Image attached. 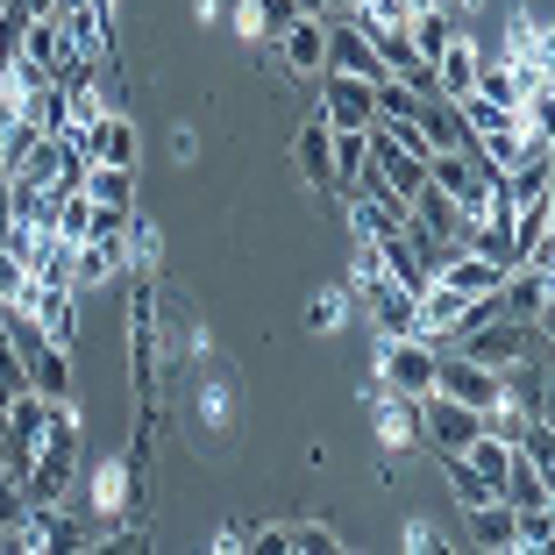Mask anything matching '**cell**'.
I'll use <instances>...</instances> for the list:
<instances>
[{"mask_svg":"<svg viewBox=\"0 0 555 555\" xmlns=\"http://www.w3.org/2000/svg\"><path fill=\"white\" fill-rule=\"evenodd\" d=\"M435 357H441V343H427V335H385V349H377V392L427 399L435 392Z\"/></svg>","mask_w":555,"mask_h":555,"instance_id":"6da1fadb","label":"cell"},{"mask_svg":"<svg viewBox=\"0 0 555 555\" xmlns=\"http://www.w3.org/2000/svg\"><path fill=\"white\" fill-rule=\"evenodd\" d=\"M456 349H463V357H477V363H491V371H513V363H527V357H541V349H548V327L506 321V313H499V321L456 335Z\"/></svg>","mask_w":555,"mask_h":555,"instance_id":"7a4b0ae2","label":"cell"},{"mask_svg":"<svg viewBox=\"0 0 555 555\" xmlns=\"http://www.w3.org/2000/svg\"><path fill=\"white\" fill-rule=\"evenodd\" d=\"M363 164L377 171V185H385L392 199H413V193H421V179H427V157H413V150L399 143L385 121H371V129H363Z\"/></svg>","mask_w":555,"mask_h":555,"instance_id":"3957f363","label":"cell"},{"mask_svg":"<svg viewBox=\"0 0 555 555\" xmlns=\"http://www.w3.org/2000/svg\"><path fill=\"white\" fill-rule=\"evenodd\" d=\"M435 392L456 399V406L491 413V406H499V371H491V363H477V357H463L456 343H441V357H435Z\"/></svg>","mask_w":555,"mask_h":555,"instance_id":"277c9868","label":"cell"},{"mask_svg":"<svg viewBox=\"0 0 555 555\" xmlns=\"http://www.w3.org/2000/svg\"><path fill=\"white\" fill-rule=\"evenodd\" d=\"M313 115H321L327 129H371V79L321 72V79H313Z\"/></svg>","mask_w":555,"mask_h":555,"instance_id":"5b68a950","label":"cell"},{"mask_svg":"<svg viewBox=\"0 0 555 555\" xmlns=\"http://www.w3.org/2000/svg\"><path fill=\"white\" fill-rule=\"evenodd\" d=\"M72 143H79V157H86V164H129V171L143 164V135H135V121L121 115V107H107L100 121H86Z\"/></svg>","mask_w":555,"mask_h":555,"instance_id":"8992f818","label":"cell"},{"mask_svg":"<svg viewBox=\"0 0 555 555\" xmlns=\"http://www.w3.org/2000/svg\"><path fill=\"white\" fill-rule=\"evenodd\" d=\"M477 427H485L477 406H456V399H441V392L421 399V449H435V456H456Z\"/></svg>","mask_w":555,"mask_h":555,"instance_id":"52a82bcc","label":"cell"},{"mask_svg":"<svg viewBox=\"0 0 555 555\" xmlns=\"http://www.w3.org/2000/svg\"><path fill=\"white\" fill-rule=\"evenodd\" d=\"M271 43H278V57H285L293 79H321V72H327V15H313V8H307V15H293Z\"/></svg>","mask_w":555,"mask_h":555,"instance_id":"ba28073f","label":"cell"},{"mask_svg":"<svg viewBox=\"0 0 555 555\" xmlns=\"http://www.w3.org/2000/svg\"><path fill=\"white\" fill-rule=\"evenodd\" d=\"M548 221H555V193H541V199H527V207H513V229H506L513 263H534V271H548V263H555Z\"/></svg>","mask_w":555,"mask_h":555,"instance_id":"9c48e42d","label":"cell"},{"mask_svg":"<svg viewBox=\"0 0 555 555\" xmlns=\"http://www.w3.org/2000/svg\"><path fill=\"white\" fill-rule=\"evenodd\" d=\"M327 72H349V79H385V57H377L371 36L357 29V15H327Z\"/></svg>","mask_w":555,"mask_h":555,"instance_id":"30bf717a","label":"cell"},{"mask_svg":"<svg viewBox=\"0 0 555 555\" xmlns=\"http://www.w3.org/2000/svg\"><path fill=\"white\" fill-rule=\"evenodd\" d=\"M499 313L506 321H534V327H548V271H534V263H513L506 278H499Z\"/></svg>","mask_w":555,"mask_h":555,"instance_id":"8fae6325","label":"cell"},{"mask_svg":"<svg viewBox=\"0 0 555 555\" xmlns=\"http://www.w3.org/2000/svg\"><path fill=\"white\" fill-rule=\"evenodd\" d=\"M427 72H435V93H441V100H463V93L477 86V72H485V50H477L470 29H456L449 43L435 50V65H427Z\"/></svg>","mask_w":555,"mask_h":555,"instance_id":"7c38bea8","label":"cell"},{"mask_svg":"<svg viewBox=\"0 0 555 555\" xmlns=\"http://www.w3.org/2000/svg\"><path fill=\"white\" fill-rule=\"evenodd\" d=\"M513 527H520V513H513L506 499L463 506V548L470 555H513Z\"/></svg>","mask_w":555,"mask_h":555,"instance_id":"4fadbf2b","label":"cell"},{"mask_svg":"<svg viewBox=\"0 0 555 555\" xmlns=\"http://www.w3.org/2000/svg\"><path fill=\"white\" fill-rule=\"evenodd\" d=\"M435 278H441V285H456L463 299H485V293H499L506 263H499V257H485V249H470V243H456L449 257L435 263Z\"/></svg>","mask_w":555,"mask_h":555,"instance_id":"5bb4252c","label":"cell"},{"mask_svg":"<svg viewBox=\"0 0 555 555\" xmlns=\"http://www.w3.org/2000/svg\"><path fill=\"white\" fill-rule=\"evenodd\" d=\"M293 164L307 171L313 193H335V129H327L313 107H307V121H299V135H293Z\"/></svg>","mask_w":555,"mask_h":555,"instance_id":"9a60e30c","label":"cell"},{"mask_svg":"<svg viewBox=\"0 0 555 555\" xmlns=\"http://www.w3.org/2000/svg\"><path fill=\"white\" fill-rule=\"evenodd\" d=\"M22 371H29V392H43L50 406L79 399V377H72V349L65 343H36L29 357H22Z\"/></svg>","mask_w":555,"mask_h":555,"instance_id":"2e32d148","label":"cell"},{"mask_svg":"<svg viewBox=\"0 0 555 555\" xmlns=\"http://www.w3.org/2000/svg\"><path fill=\"white\" fill-rule=\"evenodd\" d=\"M357 293H363V313H371L377 335H413V293L406 285H392V278L377 271L371 285H357Z\"/></svg>","mask_w":555,"mask_h":555,"instance_id":"e0dca14e","label":"cell"},{"mask_svg":"<svg viewBox=\"0 0 555 555\" xmlns=\"http://www.w3.org/2000/svg\"><path fill=\"white\" fill-rule=\"evenodd\" d=\"M506 65H520V72H548V22L534 15V8H513V22H506Z\"/></svg>","mask_w":555,"mask_h":555,"instance_id":"ac0fdd59","label":"cell"},{"mask_svg":"<svg viewBox=\"0 0 555 555\" xmlns=\"http://www.w3.org/2000/svg\"><path fill=\"white\" fill-rule=\"evenodd\" d=\"M413 129H421L427 157H435V150H470V129H463L456 100H441V93H427V100H421V115H413Z\"/></svg>","mask_w":555,"mask_h":555,"instance_id":"d6986e66","label":"cell"},{"mask_svg":"<svg viewBox=\"0 0 555 555\" xmlns=\"http://www.w3.org/2000/svg\"><path fill=\"white\" fill-rule=\"evenodd\" d=\"M377 441L385 449H421V399H406V392H385V406H377Z\"/></svg>","mask_w":555,"mask_h":555,"instance_id":"ffe728a7","label":"cell"},{"mask_svg":"<svg viewBox=\"0 0 555 555\" xmlns=\"http://www.w3.org/2000/svg\"><path fill=\"white\" fill-rule=\"evenodd\" d=\"M129 485H135V463L115 456V463H100L93 470V506H100V527H115L121 513H129Z\"/></svg>","mask_w":555,"mask_h":555,"instance_id":"44dd1931","label":"cell"},{"mask_svg":"<svg viewBox=\"0 0 555 555\" xmlns=\"http://www.w3.org/2000/svg\"><path fill=\"white\" fill-rule=\"evenodd\" d=\"M293 15H307V0H235V29H243L249 43H257V36L271 43Z\"/></svg>","mask_w":555,"mask_h":555,"instance_id":"7402d4cb","label":"cell"},{"mask_svg":"<svg viewBox=\"0 0 555 555\" xmlns=\"http://www.w3.org/2000/svg\"><path fill=\"white\" fill-rule=\"evenodd\" d=\"M421 86H406L399 72H385V79H371V121H413L421 115Z\"/></svg>","mask_w":555,"mask_h":555,"instance_id":"603a6c76","label":"cell"},{"mask_svg":"<svg viewBox=\"0 0 555 555\" xmlns=\"http://www.w3.org/2000/svg\"><path fill=\"white\" fill-rule=\"evenodd\" d=\"M121 257H129V271H157V257H164L157 221L143 207H129V221H121Z\"/></svg>","mask_w":555,"mask_h":555,"instance_id":"cb8c5ba5","label":"cell"},{"mask_svg":"<svg viewBox=\"0 0 555 555\" xmlns=\"http://www.w3.org/2000/svg\"><path fill=\"white\" fill-rule=\"evenodd\" d=\"M441 477H449V499H456V506H485V499H499V485L477 477L463 456H441Z\"/></svg>","mask_w":555,"mask_h":555,"instance_id":"d4e9b609","label":"cell"},{"mask_svg":"<svg viewBox=\"0 0 555 555\" xmlns=\"http://www.w3.org/2000/svg\"><path fill=\"white\" fill-rule=\"evenodd\" d=\"M285 548L293 555H343V534L327 520H285Z\"/></svg>","mask_w":555,"mask_h":555,"instance_id":"484cf974","label":"cell"},{"mask_svg":"<svg viewBox=\"0 0 555 555\" xmlns=\"http://www.w3.org/2000/svg\"><path fill=\"white\" fill-rule=\"evenodd\" d=\"M363 179V129H335V199Z\"/></svg>","mask_w":555,"mask_h":555,"instance_id":"4316f807","label":"cell"},{"mask_svg":"<svg viewBox=\"0 0 555 555\" xmlns=\"http://www.w3.org/2000/svg\"><path fill=\"white\" fill-rule=\"evenodd\" d=\"M193 413H199V427H229V377L221 371L193 385Z\"/></svg>","mask_w":555,"mask_h":555,"instance_id":"83f0119b","label":"cell"},{"mask_svg":"<svg viewBox=\"0 0 555 555\" xmlns=\"http://www.w3.org/2000/svg\"><path fill=\"white\" fill-rule=\"evenodd\" d=\"M50 229L65 235V243H86V235H93V199L65 193V199H57V214H50Z\"/></svg>","mask_w":555,"mask_h":555,"instance_id":"f1b7e54d","label":"cell"},{"mask_svg":"<svg viewBox=\"0 0 555 555\" xmlns=\"http://www.w3.org/2000/svg\"><path fill=\"white\" fill-rule=\"evenodd\" d=\"M343 321H349V293H343V285H327V293L307 307V327H313V335H335Z\"/></svg>","mask_w":555,"mask_h":555,"instance_id":"f546056e","label":"cell"},{"mask_svg":"<svg viewBox=\"0 0 555 555\" xmlns=\"http://www.w3.org/2000/svg\"><path fill=\"white\" fill-rule=\"evenodd\" d=\"M29 513V491H22V477L0 463V534H15V520Z\"/></svg>","mask_w":555,"mask_h":555,"instance_id":"4dcf8cb0","label":"cell"},{"mask_svg":"<svg viewBox=\"0 0 555 555\" xmlns=\"http://www.w3.org/2000/svg\"><path fill=\"white\" fill-rule=\"evenodd\" d=\"M406 548L413 555H435V548H449V541L435 534V520H406Z\"/></svg>","mask_w":555,"mask_h":555,"instance_id":"1f68e13d","label":"cell"},{"mask_svg":"<svg viewBox=\"0 0 555 555\" xmlns=\"http://www.w3.org/2000/svg\"><path fill=\"white\" fill-rule=\"evenodd\" d=\"M214 548H221V555H243V548H249V527H235V520H229L221 534H214Z\"/></svg>","mask_w":555,"mask_h":555,"instance_id":"d6a6232c","label":"cell"},{"mask_svg":"<svg viewBox=\"0 0 555 555\" xmlns=\"http://www.w3.org/2000/svg\"><path fill=\"white\" fill-rule=\"evenodd\" d=\"M171 157L193 164V157H199V135H193V129H171Z\"/></svg>","mask_w":555,"mask_h":555,"instance_id":"836d02e7","label":"cell"},{"mask_svg":"<svg viewBox=\"0 0 555 555\" xmlns=\"http://www.w3.org/2000/svg\"><path fill=\"white\" fill-rule=\"evenodd\" d=\"M50 15H79V8H93V0H43Z\"/></svg>","mask_w":555,"mask_h":555,"instance_id":"e575fe53","label":"cell"},{"mask_svg":"<svg viewBox=\"0 0 555 555\" xmlns=\"http://www.w3.org/2000/svg\"><path fill=\"white\" fill-rule=\"evenodd\" d=\"M93 8H100V15H107V22H115V15H121V0H93Z\"/></svg>","mask_w":555,"mask_h":555,"instance_id":"d590c367","label":"cell"},{"mask_svg":"<svg viewBox=\"0 0 555 555\" xmlns=\"http://www.w3.org/2000/svg\"><path fill=\"white\" fill-rule=\"evenodd\" d=\"M0 463H8V427H0Z\"/></svg>","mask_w":555,"mask_h":555,"instance_id":"8d00e7d4","label":"cell"}]
</instances>
